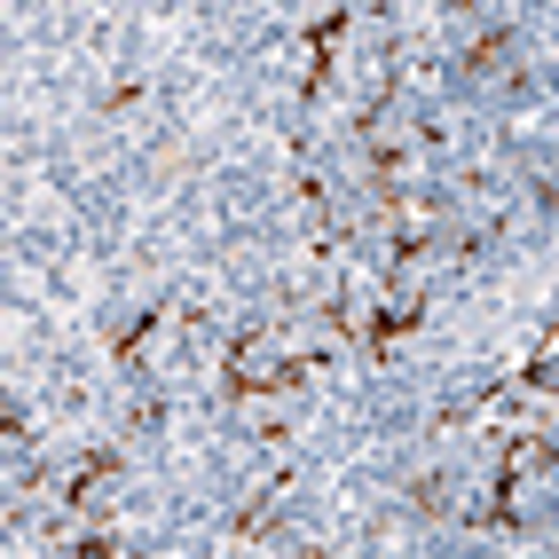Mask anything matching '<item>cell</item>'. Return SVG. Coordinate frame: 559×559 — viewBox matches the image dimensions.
Instances as JSON below:
<instances>
[{
    "label": "cell",
    "instance_id": "cell-3",
    "mask_svg": "<svg viewBox=\"0 0 559 559\" xmlns=\"http://www.w3.org/2000/svg\"><path fill=\"white\" fill-rule=\"evenodd\" d=\"M48 497H56V512H110V497H119V457L110 450H87V457H71V465H56L48 473Z\"/></svg>",
    "mask_w": 559,
    "mask_h": 559
},
{
    "label": "cell",
    "instance_id": "cell-2",
    "mask_svg": "<svg viewBox=\"0 0 559 559\" xmlns=\"http://www.w3.org/2000/svg\"><path fill=\"white\" fill-rule=\"evenodd\" d=\"M426 127H409L402 110H370V127H362V166H370V190L379 198H402L409 181L426 174Z\"/></svg>",
    "mask_w": 559,
    "mask_h": 559
},
{
    "label": "cell",
    "instance_id": "cell-1",
    "mask_svg": "<svg viewBox=\"0 0 559 559\" xmlns=\"http://www.w3.org/2000/svg\"><path fill=\"white\" fill-rule=\"evenodd\" d=\"M308 370H316L308 347L269 340V331H260V340H237V355H229V394H237V402H292Z\"/></svg>",
    "mask_w": 559,
    "mask_h": 559
}]
</instances>
